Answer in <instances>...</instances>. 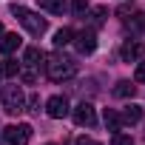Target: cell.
Wrapping results in <instances>:
<instances>
[{
	"mask_svg": "<svg viewBox=\"0 0 145 145\" xmlns=\"http://www.w3.org/2000/svg\"><path fill=\"white\" fill-rule=\"evenodd\" d=\"M3 68H6V77H17V71H20V65H17L14 60H6Z\"/></svg>",
	"mask_w": 145,
	"mask_h": 145,
	"instance_id": "cell-17",
	"label": "cell"
},
{
	"mask_svg": "<svg viewBox=\"0 0 145 145\" xmlns=\"http://www.w3.org/2000/svg\"><path fill=\"white\" fill-rule=\"evenodd\" d=\"M134 80H137V83H145V60L137 65V71H134Z\"/></svg>",
	"mask_w": 145,
	"mask_h": 145,
	"instance_id": "cell-19",
	"label": "cell"
},
{
	"mask_svg": "<svg viewBox=\"0 0 145 145\" xmlns=\"http://www.w3.org/2000/svg\"><path fill=\"white\" fill-rule=\"evenodd\" d=\"M46 74H48L54 83L71 80V77L77 74V63L71 60V57H65V54H51L48 63H46Z\"/></svg>",
	"mask_w": 145,
	"mask_h": 145,
	"instance_id": "cell-1",
	"label": "cell"
},
{
	"mask_svg": "<svg viewBox=\"0 0 145 145\" xmlns=\"http://www.w3.org/2000/svg\"><path fill=\"white\" fill-rule=\"evenodd\" d=\"M105 23V9H94V26H103Z\"/></svg>",
	"mask_w": 145,
	"mask_h": 145,
	"instance_id": "cell-20",
	"label": "cell"
},
{
	"mask_svg": "<svg viewBox=\"0 0 145 145\" xmlns=\"http://www.w3.org/2000/svg\"><path fill=\"white\" fill-rule=\"evenodd\" d=\"M20 77H23V83H34V71H23Z\"/></svg>",
	"mask_w": 145,
	"mask_h": 145,
	"instance_id": "cell-22",
	"label": "cell"
},
{
	"mask_svg": "<svg viewBox=\"0 0 145 145\" xmlns=\"http://www.w3.org/2000/svg\"><path fill=\"white\" fill-rule=\"evenodd\" d=\"M114 94H117V97H122V100H128V97H134V94H137V86H131L128 80H122V83H117Z\"/></svg>",
	"mask_w": 145,
	"mask_h": 145,
	"instance_id": "cell-13",
	"label": "cell"
},
{
	"mask_svg": "<svg viewBox=\"0 0 145 145\" xmlns=\"http://www.w3.org/2000/svg\"><path fill=\"white\" fill-rule=\"evenodd\" d=\"M68 111H71V108H68V100L60 97V94L46 103V114H48L51 120H63V117H68Z\"/></svg>",
	"mask_w": 145,
	"mask_h": 145,
	"instance_id": "cell-6",
	"label": "cell"
},
{
	"mask_svg": "<svg viewBox=\"0 0 145 145\" xmlns=\"http://www.w3.org/2000/svg\"><path fill=\"white\" fill-rule=\"evenodd\" d=\"M74 145H97V142H94V139H88V137H80Z\"/></svg>",
	"mask_w": 145,
	"mask_h": 145,
	"instance_id": "cell-23",
	"label": "cell"
},
{
	"mask_svg": "<svg viewBox=\"0 0 145 145\" xmlns=\"http://www.w3.org/2000/svg\"><path fill=\"white\" fill-rule=\"evenodd\" d=\"M142 54H145V46H142L139 40H128V43H122V48H120L122 63H137Z\"/></svg>",
	"mask_w": 145,
	"mask_h": 145,
	"instance_id": "cell-8",
	"label": "cell"
},
{
	"mask_svg": "<svg viewBox=\"0 0 145 145\" xmlns=\"http://www.w3.org/2000/svg\"><path fill=\"white\" fill-rule=\"evenodd\" d=\"M0 37H3V23H0Z\"/></svg>",
	"mask_w": 145,
	"mask_h": 145,
	"instance_id": "cell-25",
	"label": "cell"
},
{
	"mask_svg": "<svg viewBox=\"0 0 145 145\" xmlns=\"http://www.w3.org/2000/svg\"><path fill=\"white\" fill-rule=\"evenodd\" d=\"M111 145H134V139H131V137H125V134H114Z\"/></svg>",
	"mask_w": 145,
	"mask_h": 145,
	"instance_id": "cell-18",
	"label": "cell"
},
{
	"mask_svg": "<svg viewBox=\"0 0 145 145\" xmlns=\"http://www.w3.org/2000/svg\"><path fill=\"white\" fill-rule=\"evenodd\" d=\"M6 77V68H3V63H0V80H3Z\"/></svg>",
	"mask_w": 145,
	"mask_h": 145,
	"instance_id": "cell-24",
	"label": "cell"
},
{
	"mask_svg": "<svg viewBox=\"0 0 145 145\" xmlns=\"http://www.w3.org/2000/svg\"><path fill=\"white\" fill-rule=\"evenodd\" d=\"M37 6L48 14H63L65 12V0H37Z\"/></svg>",
	"mask_w": 145,
	"mask_h": 145,
	"instance_id": "cell-11",
	"label": "cell"
},
{
	"mask_svg": "<svg viewBox=\"0 0 145 145\" xmlns=\"http://www.w3.org/2000/svg\"><path fill=\"white\" fill-rule=\"evenodd\" d=\"M71 9H74V14L83 17V14L88 12V0H74V3H71Z\"/></svg>",
	"mask_w": 145,
	"mask_h": 145,
	"instance_id": "cell-16",
	"label": "cell"
},
{
	"mask_svg": "<svg viewBox=\"0 0 145 145\" xmlns=\"http://www.w3.org/2000/svg\"><path fill=\"white\" fill-rule=\"evenodd\" d=\"M3 137H6L9 145H29V139H31V125H26V122L9 125V128L3 131Z\"/></svg>",
	"mask_w": 145,
	"mask_h": 145,
	"instance_id": "cell-4",
	"label": "cell"
},
{
	"mask_svg": "<svg viewBox=\"0 0 145 145\" xmlns=\"http://www.w3.org/2000/svg\"><path fill=\"white\" fill-rule=\"evenodd\" d=\"M74 46H77L80 54H91V51L97 48V34H94L91 29H86V31L74 34Z\"/></svg>",
	"mask_w": 145,
	"mask_h": 145,
	"instance_id": "cell-7",
	"label": "cell"
},
{
	"mask_svg": "<svg viewBox=\"0 0 145 145\" xmlns=\"http://www.w3.org/2000/svg\"><path fill=\"white\" fill-rule=\"evenodd\" d=\"M103 122H105L108 131H120V114H114V111H108V108H105V114H103Z\"/></svg>",
	"mask_w": 145,
	"mask_h": 145,
	"instance_id": "cell-15",
	"label": "cell"
},
{
	"mask_svg": "<svg viewBox=\"0 0 145 145\" xmlns=\"http://www.w3.org/2000/svg\"><path fill=\"white\" fill-rule=\"evenodd\" d=\"M20 34H3V37H0V51H3V54H12V51H17L20 48Z\"/></svg>",
	"mask_w": 145,
	"mask_h": 145,
	"instance_id": "cell-10",
	"label": "cell"
},
{
	"mask_svg": "<svg viewBox=\"0 0 145 145\" xmlns=\"http://www.w3.org/2000/svg\"><path fill=\"white\" fill-rule=\"evenodd\" d=\"M48 145H54V142H48Z\"/></svg>",
	"mask_w": 145,
	"mask_h": 145,
	"instance_id": "cell-26",
	"label": "cell"
},
{
	"mask_svg": "<svg viewBox=\"0 0 145 145\" xmlns=\"http://www.w3.org/2000/svg\"><path fill=\"white\" fill-rule=\"evenodd\" d=\"M12 12L20 17V23L29 29V34L43 37V34L48 31V20H46V17H40V14H34V12H29L26 6H17V3H14V6H12Z\"/></svg>",
	"mask_w": 145,
	"mask_h": 145,
	"instance_id": "cell-2",
	"label": "cell"
},
{
	"mask_svg": "<svg viewBox=\"0 0 145 145\" xmlns=\"http://www.w3.org/2000/svg\"><path fill=\"white\" fill-rule=\"evenodd\" d=\"M139 120H142V108L139 105H125L122 114H120V122H125V125H134Z\"/></svg>",
	"mask_w": 145,
	"mask_h": 145,
	"instance_id": "cell-9",
	"label": "cell"
},
{
	"mask_svg": "<svg viewBox=\"0 0 145 145\" xmlns=\"http://www.w3.org/2000/svg\"><path fill=\"white\" fill-rule=\"evenodd\" d=\"M29 105H31V111H40V97L31 94V97H29Z\"/></svg>",
	"mask_w": 145,
	"mask_h": 145,
	"instance_id": "cell-21",
	"label": "cell"
},
{
	"mask_svg": "<svg viewBox=\"0 0 145 145\" xmlns=\"http://www.w3.org/2000/svg\"><path fill=\"white\" fill-rule=\"evenodd\" d=\"M71 40H74V31H71V29H60V31L54 34V46H57V48H63V46H68Z\"/></svg>",
	"mask_w": 145,
	"mask_h": 145,
	"instance_id": "cell-14",
	"label": "cell"
},
{
	"mask_svg": "<svg viewBox=\"0 0 145 145\" xmlns=\"http://www.w3.org/2000/svg\"><path fill=\"white\" fill-rule=\"evenodd\" d=\"M26 108V94H23V88L14 83V86H6L3 88V111L6 114H20Z\"/></svg>",
	"mask_w": 145,
	"mask_h": 145,
	"instance_id": "cell-3",
	"label": "cell"
},
{
	"mask_svg": "<svg viewBox=\"0 0 145 145\" xmlns=\"http://www.w3.org/2000/svg\"><path fill=\"white\" fill-rule=\"evenodd\" d=\"M40 60H46L40 48H34V46H31V48H26V54H23V63H26V65H31V68H34V65H40Z\"/></svg>",
	"mask_w": 145,
	"mask_h": 145,
	"instance_id": "cell-12",
	"label": "cell"
},
{
	"mask_svg": "<svg viewBox=\"0 0 145 145\" xmlns=\"http://www.w3.org/2000/svg\"><path fill=\"white\" fill-rule=\"evenodd\" d=\"M71 117H74V122H77L80 128H91V125L97 122V111H94L91 103H80L74 111H71Z\"/></svg>",
	"mask_w": 145,
	"mask_h": 145,
	"instance_id": "cell-5",
	"label": "cell"
}]
</instances>
